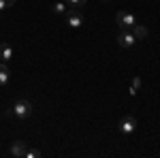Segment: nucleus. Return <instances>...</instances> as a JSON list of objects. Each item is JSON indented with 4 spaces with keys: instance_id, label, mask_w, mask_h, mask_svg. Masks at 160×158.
I'll return each mask as SVG.
<instances>
[{
    "instance_id": "nucleus-13",
    "label": "nucleus",
    "mask_w": 160,
    "mask_h": 158,
    "mask_svg": "<svg viewBox=\"0 0 160 158\" xmlns=\"http://www.w3.org/2000/svg\"><path fill=\"white\" fill-rule=\"evenodd\" d=\"M15 4V0H0V11H4V9H9Z\"/></svg>"
},
{
    "instance_id": "nucleus-2",
    "label": "nucleus",
    "mask_w": 160,
    "mask_h": 158,
    "mask_svg": "<svg viewBox=\"0 0 160 158\" xmlns=\"http://www.w3.org/2000/svg\"><path fill=\"white\" fill-rule=\"evenodd\" d=\"M13 113L17 115V120H28V118L34 113V107H32V103H30V100L22 98V100H17V103H15Z\"/></svg>"
},
{
    "instance_id": "nucleus-6",
    "label": "nucleus",
    "mask_w": 160,
    "mask_h": 158,
    "mask_svg": "<svg viewBox=\"0 0 160 158\" xmlns=\"http://www.w3.org/2000/svg\"><path fill=\"white\" fill-rule=\"evenodd\" d=\"M26 152H28V143L26 141H15L11 145V156L22 158V156H26Z\"/></svg>"
},
{
    "instance_id": "nucleus-5",
    "label": "nucleus",
    "mask_w": 160,
    "mask_h": 158,
    "mask_svg": "<svg viewBox=\"0 0 160 158\" xmlns=\"http://www.w3.org/2000/svg\"><path fill=\"white\" fill-rule=\"evenodd\" d=\"M135 130H137V118L126 115V118L120 120V133H122V135H132Z\"/></svg>"
},
{
    "instance_id": "nucleus-1",
    "label": "nucleus",
    "mask_w": 160,
    "mask_h": 158,
    "mask_svg": "<svg viewBox=\"0 0 160 158\" xmlns=\"http://www.w3.org/2000/svg\"><path fill=\"white\" fill-rule=\"evenodd\" d=\"M64 17H66V24L71 26V28H81L83 22H86V17H83V13H81L79 7H71V9H66Z\"/></svg>"
},
{
    "instance_id": "nucleus-12",
    "label": "nucleus",
    "mask_w": 160,
    "mask_h": 158,
    "mask_svg": "<svg viewBox=\"0 0 160 158\" xmlns=\"http://www.w3.org/2000/svg\"><path fill=\"white\" fill-rule=\"evenodd\" d=\"M43 154H41V150H28L26 152V158H41Z\"/></svg>"
},
{
    "instance_id": "nucleus-14",
    "label": "nucleus",
    "mask_w": 160,
    "mask_h": 158,
    "mask_svg": "<svg viewBox=\"0 0 160 158\" xmlns=\"http://www.w3.org/2000/svg\"><path fill=\"white\" fill-rule=\"evenodd\" d=\"M66 4H71V7H83L86 4V0H64Z\"/></svg>"
},
{
    "instance_id": "nucleus-8",
    "label": "nucleus",
    "mask_w": 160,
    "mask_h": 158,
    "mask_svg": "<svg viewBox=\"0 0 160 158\" xmlns=\"http://www.w3.org/2000/svg\"><path fill=\"white\" fill-rule=\"evenodd\" d=\"M9 77H11V71H9L7 62H0V85L9 84Z\"/></svg>"
},
{
    "instance_id": "nucleus-3",
    "label": "nucleus",
    "mask_w": 160,
    "mask_h": 158,
    "mask_svg": "<svg viewBox=\"0 0 160 158\" xmlns=\"http://www.w3.org/2000/svg\"><path fill=\"white\" fill-rule=\"evenodd\" d=\"M115 22H118V26H120V30H132L137 24V17L132 15V13L128 11H120L118 15H115Z\"/></svg>"
},
{
    "instance_id": "nucleus-10",
    "label": "nucleus",
    "mask_w": 160,
    "mask_h": 158,
    "mask_svg": "<svg viewBox=\"0 0 160 158\" xmlns=\"http://www.w3.org/2000/svg\"><path fill=\"white\" fill-rule=\"evenodd\" d=\"M139 88H141V77H135V79H132V84H130V90H128V94H130V96H137Z\"/></svg>"
},
{
    "instance_id": "nucleus-7",
    "label": "nucleus",
    "mask_w": 160,
    "mask_h": 158,
    "mask_svg": "<svg viewBox=\"0 0 160 158\" xmlns=\"http://www.w3.org/2000/svg\"><path fill=\"white\" fill-rule=\"evenodd\" d=\"M13 58V47L9 43H0V62H9Z\"/></svg>"
},
{
    "instance_id": "nucleus-15",
    "label": "nucleus",
    "mask_w": 160,
    "mask_h": 158,
    "mask_svg": "<svg viewBox=\"0 0 160 158\" xmlns=\"http://www.w3.org/2000/svg\"><path fill=\"white\" fill-rule=\"evenodd\" d=\"M102 2H109V0H102Z\"/></svg>"
},
{
    "instance_id": "nucleus-11",
    "label": "nucleus",
    "mask_w": 160,
    "mask_h": 158,
    "mask_svg": "<svg viewBox=\"0 0 160 158\" xmlns=\"http://www.w3.org/2000/svg\"><path fill=\"white\" fill-rule=\"evenodd\" d=\"M51 11L56 13V15H64V13H66V2H56V4L51 7Z\"/></svg>"
},
{
    "instance_id": "nucleus-4",
    "label": "nucleus",
    "mask_w": 160,
    "mask_h": 158,
    "mask_svg": "<svg viewBox=\"0 0 160 158\" xmlns=\"http://www.w3.org/2000/svg\"><path fill=\"white\" fill-rule=\"evenodd\" d=\"M118 43H120V47L130 49V47L137 43V38H135V34H132V30H120V34H118Z\"/></svg>"
},
{
    "instance_id": "nucleus-9",
    "label": "nucleus",
    "mask_w": 160,
    "mask_h": 158,
    "mask_svg": "<svg viewBox=\"0 0 160 158\" xmlns=\"http://www.w3.org/2000/svg\"><path fill=\"white\" fill-rule=\"evenodd\" d=\"M132 34H135V38H145L149 32H148V28H145V26L135 24V28H132Z\"/></svg>"
}]
</instances>
